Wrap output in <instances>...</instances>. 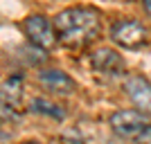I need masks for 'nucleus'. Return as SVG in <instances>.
<instances>
[{"instance_id": "obj_10", "label": "nucleus", "mask_w": 151, "mask_h": 144, "mask_svg": "<svg viewBox=\"0 0 151 144\" xmlns=\"http://www.w3.org/2000/svg\"><path fill=\"white\" fill-rule=\"evenodd\" d=\"M138 142H142V144H151V124L147 126L145 131H142V135L138 138Z\"/></svg>"}, {"instance_id": "obj_3", "label": "nucleus", "mask_w": 151, "mask_h": 144, "mask_svg": "<svg viewBox=\"0 0 151 144\" xmlns=\"http://www.w3.org/2000/svg\"><path fill=\"white\" fill-rule=\"evenodd\" d=\"M111 38L113 43H117L120 47L126 50H135V47H142L147 43V27L140 23V20H117L113 27H111Z\"/></svg>"}, {"instance_id": "obj_5", "label": "nucleus", "mask_w": 151, "mask_h": 144, "mask_svg": "<svg viewBox=\"0 0 151 144\" xmlns=\"http://www.w3.org/2000/svg\"><path fill=\"white\" fill-rule=\"evenodd\" d=\"M90 65H93V70L97 75L108 77V79H115V77L124 75V59L117 52L108 50V47H99L97 52H93Z\"/></svg>"}, {"instance_id": "obj_6", "label": "nucleus", "mask_w": 151, "mask_h": 144, "mask_svg": "<svg viewBox=\"0 0 151 144\" xmlns=\"http://www.w3.org/2000/svg\"><path fill=\"white\" fill-rule=\"evenodd\" d=\"M124 90H126V95H129V99H131L133 106L151 117V83L147 81L145 77L142 75L131 77V79L124 83Z\"/></svg>"}, {"instance_id": "obj_1", "label": "nucleus", "mask_w": 151, "mask_h": 144, "mask_svg": "<svg viewBox=\"0 0 151 144\" xmlns=\"http://www.w3.org/2000/svg\"><path fill=\"white\" fill-rule=\"evenodd\" d=\"M59 43L70 50H83L99 36L101 18L99 11L93 7H70L54 16Z\"/></svg>"}, {"instance_id": "obj_8", "label": "nucleus", "mask_w": 151, "mask_h": 144, "mask_svg": "<svg viewBox=\"0 0 151 144\" xmlns=\"http://www.w3.org/2000/svg\"><path fill=\"white\" fill-rule=\"evenodd\" d=\"M25 79L23 75H12L2 81V108L7 110H18L20 101H23V92H25Z\"/></svg>"}, {"instance_id": "obj_7", "label": "nucleus", "mask_w": 151, "mask_h": 144, "mask_svg": "<svg viewBox=\"0 0 151 144\" xmlns=\"http://www.w3.org/2000/svg\"><path fill=\"white\" fill-rule=\"evenodd\" d=\"M38 83L52 95H72L75 92V81L70 79V75L61 72V70H54V68H47V70H41L38 72Z\"/></svg>"}, {"instance_id": "obj_2", "label": "nucleus", "mask_w": 151, "mask_h": 144, "mask_svg": "<svg viewBox=\"0 0 151 144\" xmlns=\"http://www.w3.org/2000/svg\"><path fill=\"white\" fill-rule=\"evenodd\" d=\"M147 126H149V115L138 110V108L117 110V113L111 115V128L122 140H138Z\"/></svg>"}, {"instance_id": "obj_11", "label": "nucleus", "mask_w": 151, "mask_h": 144, "mask_svg": "<svg viewBox=\"0 0 151 144\" xmlns=\"http://www.w3.org/2000/svg\"><path fill=\"white\" fill-rule=\"evenodd\" d=\"M142 2H145V11L151 16V0H142Z\"/></svg>"}, {"instance_id": "obj_9", "label": "nucleus", "mask_w": 151, "mask_h": 144, "mask_svg": "<svg viewBox=\"0 0 151 144\" xmlns=\"http://www.w3.org/2000/svg\"><path fill=\"white\" fill-rule=\"evenodd\" d=\"M29 110L32 113H38V115L54 117V119H63L65 117V108L59 106V104H54V101H50V99H43V97H34Z\"/></svg>"}, {"instance_id": "obj_4", "label": "nucleus", "mask_w": 151, "mask_h": 144, "mask_svg": "<svg viewBox=\"0 0 151 144\" xmlns=\"http://www.w3.org/2000/svg\"><path fill=\"white\" fill-rule=\"evenodd\" d=\"M25 34L34 47H43V50H50L59 41L57 29H54V20H47L41 14H34L25 20Z\"/></svg>"}]
</instances>
